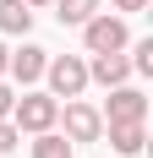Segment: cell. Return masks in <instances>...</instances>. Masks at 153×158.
Instances as JSON below:
<instances>
[{"instance_id":"6da1fadb","label":"cell","mask_w":153,"mask_h":158,"mask_svg":"<svg viewBox=\"0 0 153 158\" xmlns=\"http://www.w3.org/2000/svg\"><path fill=\"white\" fill-rule=\"evenodd\" d=\"M55 120H60V98H49V93H28V98H16L11 104V126L16 131H55Z\"/></svg>"},{"instance_id":"7a4b0ae2","label":"cell","mask_w":153,"mask_h":158,"mask_svg":"<svg viewBox=\"0 0 153 158\" xmlns=\"http://www.w3.org/2000/svg\"><path fill=\"white\" fill-rule=\"evenodd\" d=\"M82 38H88V55H115V49H126V22L109 11H93L88 22H82Z\"/></svg>"},{"instance_id":"3957f363","label":"cell","mask_w":153,"mask_h":158,"mask_svg":"<svg viewBox=\"0 0 153 158\" xmlns=\"http://www.w3.org/2000/svg\"><path fill=\"white\" fill-rule=\"evenodd\" d=\"M44 77H49V98H82V87H88V60L55 55V60L44 65Z\"/></svg>"},{"instance_id":"277c9868","label":"cell","mask_w":153,"mask_h":158,"mask_svg":"<svg viewBox=\"0 0 153 158\" xmlns=\"http://www.w3.org/2000/svg\"><path fill=\"white\" fill-rule=\"evenodd\" d=\"M98 114H104V126H137V120H148V98L126 82V87H109V104Z\"/></svg>"},{"instance_id":"5b68a950","label":"cell","mask_w":153,"mask_h":158,"mask_svg":"<svg viewBox=\"0 0 153 158\" xmlns=\"http://www.w3.org/2000/svg\"><path fill=\"white\" fill-rule=\"evenodd\" d=\"M104 136V114L93 109V104H66V142H98Z\"/></svg>"},{"instance_id":"8992f818","label":"cell","mask_w":153,"mask_h":158,"mask_svg":"<svg viewBox=\"0 0 153 158\" xmlns=\"http://www.w3.org/2000/svg\"><path fill=\"white\" fill-rule=\"evenodd\" d=\"M44 65H49V49L22 44L16 55H6V77H11V82H22V87H33V82L44 77Z\"/></svg>"},{"instance_id":"52a82bcc","label":"cell","mask_w":153,"mask_h":158,"mask_svg":"<svg viewBox=\"0 0 153 158\" xmlns=\"http://www.w3.org/2000/svg\"><path fill=\"white\" fill-rule=\"evenodd\" d=\"M88 82H98V87H126V82H131V60H126L120 49H115V55H93Z\"/></svg>"},{"instance_id":"ba28073f","label":"cell","mask_w":153,"mask_h":158,"mask_svg":"<svg viewBox=\"0 0 153 158\" xmlns=\"http://www.w3.org/2000/svg\"><path fill=\"white\" fill-rule=\"evenodd\" d=\"M28 27H33L28 0H0V33H28Z\"/></svg>"},{"instance_id":"9c48e42d","label":"cell","mask_w":153,"mask_h":158,"mask_svg":"<svg viewBox=\"0 0 153 158\" xmlns=\"http://www.w3.org/2000/svg\"><path fill=\"white\" fill-rule=\"evenodd\" d=\"M142 142H148V136H142V120H137V126H109V147H115L120 158H137Z\"/></svg>"},{"instance_id":"30bf717a","label":"cell","mask_w":153,"mask_h":158,"mask_svg":"<svg viewBox=\"0 0 153 158\" xmlns=\"http://www.w3.org/2000/svg\"><path fill=\"white\" fill-rule=\"evenodd\" d=\"M98 6H104V0H55V16H60V27H82Z\"/></svg>"},{"instance_id":"8fae6325","label":"cell","mask_w":153,"mask_h":158,"mask_svg":"<svg viewBox=\"0 0 153 158\" xmlns=\"http://www.w3.org/2000/svg\"><path fill=\"white\" fill-rule=\"evenodd\" d=\"M33 158H71V142H66L60 131H38V142H33Z\"/></svg>"},{"instance_id":"7c38bea8","label":"cell","mask_w":153,"mask_h":158,"mask_svg":"<svg viewBox=\"0 0 153 158\" xmlns=\"http://www.w3.org/2000/svg\"><path fill=\"white\" fill-rule=\"evenodd\" d=\"M131 71H142V77L153 71V38H142V44L131 49Z\"/></svg>"},{"instance_id":"4fadbf2b","label":"cell","mask_w":153,"mask_h":158,"mask_svg":"<svg viewBox=\"0 0 153 158\" xmlns=\"http://www.w3.org/2000/svg\"><path fill=\"white\" fill-rule=\"evenodd\" d=\"M16 142H22V131H16V126H11V120H0V153H11V147H16Z\"/></svg>"},{"instance_id":"5bb4252c","label":"cell","mask_w":153,"mask_h":158,"mask_svg":"<svg viewBox=\"0 0 153 158\" xmlns=\"http://www.w3.org/2000/svg\"><path fill=\"white\" fill-rule=\"evenodd\" d=\"M11 104H16V93L6 87V77H0V120H11Z\"/></svg>"},{"instance_id":"9a60e30c","label":"cell","mask_w":153,"mask_h":158,"mask_svg":"<svg viewBox=\"0 0 153 158\" xmlns=\"http://www.w3.org/2000/svg\"><path fill=\"white\" fill-rule=\"evenodd\" d=\"M109 6H115V11H142L148 0H109Z\"/></svg>"},{"instance_id":"2e32d148","label":"cell","mask_w":153,"mask_h":158,"mask_svg":"<svg viewBox=\"0 0 153 158\" xmlns=\"http://www.w3.org/2000/svg\"><path fill=\"white\" fill-rule=\"evenodd\" d=\"M6 55H11V49H6V44H0V77H6Z\"/></svg>"},{"instance_id":"e0dca14e","label":"cell","mask_w":153,"mask_h":158,"mask_svg":"<svg viewBox=\"0 0 153 158\" xmlns=\"http://www.w3.org/2000/svg\"><path fill=\"white\" fill-rule=\"evenodd\" d=\"M28 6H33V11H38V6H55V0H28Z\"/></svg>"}]
</instances>
